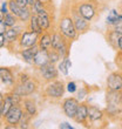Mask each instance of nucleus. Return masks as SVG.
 <instances>
[{
  "mask_svg": "<svg viewBox=\"0 0 122 129\" xmlns=\"http://www.w3.org/2000/svg\"><path fill=\"white\" fill-rule=\"evenodd\" d=\"M56 29L69 41H75L79 39V33L75 28L74 21L69 13V5H65L60 12V17L56 22Z\"/></svg>",
  "mask_w": 122,
  "mask_h": 129,
  "instance_id": "obj_1",
  "label": "nucleus"
},
{
  "mask_svg": "<svg viewBox=\"0 0 122 129\" xmlns=\"http://www.w3.org/2000/svg\"><path fill=\"white\" fill-rule=\"evenodd\" d=\"M40 92L41 98L45 101L56 103L64 99L65 93H66V83L60 79H56V80H53L51 82L44 83Z\"/></svg>",
  "mask_w": 122,
  "mask_h": 129,
  "instance_id": "obj_2",
  "label": "nucleus"
},
{
  "mask_svg": "<svg viewBox=\"0 0 122 129\" xmlns=\"http://www.w3.org/2000/svg\"><path fill=\"white\" fill-rule=\"evenodd\" d=\"M106 115L109 121H117L122 114V90L106 92Z\"/></svg>",
  "mask_w": 122,
  "mask_h": 129,
  "instance_id": "obj_3",
  "label": "nucleus"
},
{
  "mask_svg": "<svg viewBox=\"0 0 122 129\" xmlns=\"http://www.w3.org/2000/svg\"><path fill=\"white\" fill-rule=\"evenodd\" d=\"M74 4L79 13L90 22L100 13V0H78Z\"/></svg>",
  "mask_w": 122,
  "mask_h": 129,
  "instance_id": "obj_4",
  "label": "nucleus"
},
{
  "mask_svg": "<svg viewBox=\"0 0 122 129\" xmlns=\"http://www.w3.org/2000/svg\"><path fill=\"white\" fill-rule=\"evenodd\" d=\"M42 82L37 75H33V78L29 79L28 81L24 82V83H15L14 87L12 88L14 93L19 94L22 98L26 96H33L34 94H37L42 87Z\"/></svg>",
  "mask_w": 122,
  "mask_h": 129,
  "instance_id": "obj_5",
  "label": "nucleus"
},
{
  "mask_svg": "<svg viewBox=\"0 0 122 129\" xmlns=\"http://www.w3.org/2000/svg\"><path fill=\"white\" fill-rule=\"evenodd\" d=\"M108 117L106 115L105 109L99 106L88 103V124L89 128H103L108 123Z\"/></svg>",
  "mask_w": 122,
  "mask_h": 129,
  "instance_id": "obj_6",
  "label": "nucleus"
},
{
  "mask_svg": "<svg viewBox=\"0 0 122 129\" xmlns=\"http://www.w3.org/2000/svg\"><path fill=\"white\" fill-rule=\"evenodd\" d=\"M72 41H69L67 38H65L60 32L55 28L52 31V48L59 52L61 58L68 56L71 53Z\"/></svg>",
  "mask_w": 122,
  "mask_h": 129,
  "instance_id": "obj_7",
  "label": "nucleus"
},
{
  "mask_svg": "<svg viewBox=\"0 0 122 129\" xmlns=\"http://www.w3.org/2000/svg\"><path fill=\"white\" fill-rule=\"evenodd\" d=\"M24 115V109L21 105L13 106L7 115L4 117V128L5 129H17Z\"/></svg>",
  "mask_w": 122,
  "mask_h": 129,
  "instance_id": "obj_8",
  "label": "nucleus"
},
{
  "mask_svg": "<svg viewBox=\"0 0 122 129\" xmlns=\"http://www.w3.org/2000/svg\"><path fill=\"white\" fill-rule=\"evenodd\" d=\"M34 71H35V75L40 79L42 83H47V82H51L53 80H56V79H59V75H60L58 66L52 63V62L45 64L40 68H37Z\"/></svg>",
  "mask_w": 122,
  "mask_h": 129,
  "instance_id": "obj_9",
  "label": "nucleus"
},
{
  "mask_svg": "<svg viewBox=\"0 0 122 129\" xmlns=\"http://www.w3.org/2000/svg\"><path fill=\"white\" fill-rule=\"evenodd\" d=\"M69 13H71L72 18H73L75 28H76L79 35L86 34L89 29H90V21H88L87 19H85L81 14L79 13V11H78V8H76V6H75L74 3L69 4Z\"/></svg>",
  "mask_w": 122,
  "mask_h": 129,
  "instance_id": "obj_10",
  "label": "nucleus"
},
{
  "mask_svg": "<svg viewBox=\"0 0 122 129\" xmlns=\"http://www.w3.org/2000/svg\"><path fill=\"white\" fill-rule=\"evenodd\" d=\"M79 103H80V101L76 98H74V96L64 98L60 101V107L62 113H64V115L67 116L68 119L73 120L75 114H76V110H78Z\"/></svg>",
  "mask_w": 122,
  "mask_h": 129,
  "instance_id": "obj_11",
  "label": "nucleus"
},
{
  "mask_svg": "<svg viewBox=\"0 0 122 129\" xmlns=\"http://www.w3.org/2000/svg\"><path fill=\"white\" fill-rule=\"evenodd\" d=\"M0 80L1 85L6 87V90H11L17 82V74L14 73L12 67L0 66Z\"/></svg>",
  "mask_w": 122,
  "mask_h": 129,
  "instance_id": "obj_12",
  "label": "nucleus"
},
{
  "mask_svg": "<svg viewBox=\"0 0 122 129\" xmlns=\"http://www.w3.org/2000/svg\"><path fill=\"white\" fill-rule=\"evenodd\" d=\"M39 34L35 33V32H32L29 29H25L22 33L20 34L19 37V40H18V45L19 47L21 48H27V47H33V46H37L38 41H39Z\"/></svg>",
  "mask_w": 122,
  "mask_h": 129,
  "instance_id": "obj_13",
  "label": "nucleus"
},
{
  "mask_svg": "<svg viewBox=\"0 0 122 129\" xmlns=\"http://www.w3.org/2000/svg\"><path fill=\"white\" fill-rule=\"evenodd\" d=\"M76 124H81L85 128H89L88 124V102H80L78 107V110H76V114H75L74 119H73Z\"/></svg>",
  "mask_w": 122,
  "mask_h": 129,
  "instance_id": "obj_14",
  "label": "nucleus"
},
{
  "mask_svg": "<svg viewBox=\"0 0 122 129\" xmlns=\"http://www.w3.org/2000/svg\"><path fill=\"white\" fill-rule=\"evenodd\" d=\"M106 87L108 90H122V72H110L106 79Z\"/></svg>",
  "mask_w": 122,
  "mask_h": 129,
  "instance_id": "obj_15",
  "label": "nucleus"
},
{
  "mask_svg": "<svg viewBox=\"0 0 122 129\" xmlns=\"http://www.w3.org/2000/svg\"><path fill=\"white\" fill-rule=\"evenodd\" d=\"M21 106H22L24 112L29 114L33 119L37 117V115L39 114V106H38L37 100L33 96H26V98H24L22 99V102H21Z\"/></svg>",
  "mask_w": 122,
  "mask_h": 129,
  "instance_id": "obj_16",
  "label": "nucleus"
},
{
  "mask_svg": "<svg viewBox=\"0 0 122 129\" xmlns=\"http://www.w3.org/2000/svg\"><path fill=\"white\" fill-rule=\"evenodd\" d=\"M38 51H39V46L37 45V46H33V47L21 48L17 55L21 59V61H24L26 64L33 66L34 58H35V54H37Z\"/></svg>",
  "mask_w": 122,
  "mask_h": 129,
  "instance_id": "obj_17",
  "label": "nucleus"
},
{
  "mask_svg": "<svg viewBox=\"0 0 122 129\" xmlns=\"http://www.w3.org/2000/svg\"><path fill=\"white\" fill-rule=\"evenodd\" d=\"M120 22H122V13L120 12V10L119 8H110L106 17V26L113 27Z\"/></svg>",
  "mask_w": 122,
  "mask_h": 129,
  "instance_id": "obj_18",
  "label": "nucleus"
},
{
  "mask_svg": "<svg viewBox=\"0 0 122 129\" xmlns=\"http://www.w3.org/2000/svg\"><path fill=\"white\" fill-rule=\"evenodd\" d=\"M120 38H121V35H120L119 33H116L113 28H110V27L107 28V31H106V33H105V39H106V41H107V44L115 52H117Z\"/></svg>",
  "mask_w": 122,
  "mask_h": 129,
  "instance_id": "obj_19",
  "label": "nucleus"
},
{
  "mask_svg": "<svg viewBox=\"0 0 122 129\" xmlns=\"http://www.w3.org/2000/svg\"><path fill=\"white\" fill-rule=\"evenodd\" d=\"M49 63V56H48V51H45V49H40L35 54V58H34V62H33V68L37 69V68H40L45 64Z\"/></svg>",
  "mask_w": 122,
  "mask_h": 129,
  "instance_id": "obj_20",
  "label": "nucleus"
},
{
  "mask_svg": "<svg viewBox=\"0 0 122 129\" xmlns=\"http://www.w3.org/2000/svg\"><path fill=\"white\" fill-rule=\"evenodd\" d=\"M38 46L40 49H45L48 51L52 48V32L45 31L42 34H40L39 37V41H38Z\"/></svg>",
  "mask_w": 122,
  "mask_h": 129,
  "instance_id": "obj_21",
  "label": "nucleus"
},
{
  "mask_svg": "<svg viewBox=\"0 0 122 129\" xmlns=\"http://www.w3.org/2000/svg\"><path fill=\"white\" fill-rule=\"evenodd\" d=\"M26 27H27V29H29V31L38 33L39 35L44 33L42 28H41V27H40V25H39V20H38L37 14H32L30 19L28 20L27 24H26Z\"/></svg>",
  "mask_w": 122,
  "mask_h": 129,
  "instance_id": "obj_22",
  "label": "nucleus"
},
{
  "mask_svg": "<svg viewBox=\"0 0 122 129\" xmlns=\"http://www.w3.org/2000/svg\"><path fill=\"white\" fill-rule=\"evenodd\" d=\"M92 92V87L88 85H83L82 87H79L78 92H76V99L80 102H83L87 100V98L89 96Z\"/></svg>",
  "mask_w": 122,
  "mask_h": 129,
  "instance_id": "obj_23",
  "label": "nucleus"
},
{
  "mask_svg": "<svg viewBox=\"0 0 122 129\" xmlns=\"http://www.w3.org/2000/svg\"><path fill=\"white\" fill-rule=\"evenodd\" d=\"M13 106L14 105H13V102H12V100H11V98L8 96V94L5 92V99H4L3 105H1V116H3V119L7 115V113L10 112L11 108H12Z\"/></svg>",
  "mask_w": 122,
  "mask_h": 129,
  "instance_id": "obj_24",
  "label": "nucleus"
},
{
  "mask_svg": "<svg viewBox=\"0 0 122 129\" xmlns=\"http://www.w3.org/2000/svg\"><path fill=\"white\" fill-rule=\"evenodd\" d=\"M4 22H5V25H6L8 28H10V27H14V26L19 22V19H18V17L15 15V14L8 12L7 14H5V15H4Z\"/></svg>",
  "mask_w": 122,
  "mask_h": 129,
  "instance_id": "obj_25",
  "label": "nucleus"
},
{
  "mask_svg": "<svg viewBox=\"0 0 122 129\" xmlns=\"http://www.w3.org/2000/svg\"><path fill=\"white\" fill-rule=\"evenodd\" d=\"M32 121H33V117L29 115V114H27V113L24 112V115H22V119H21L20 123H19V126H18V128L20 129H28L30 128V124H32Z\"/></svg>",
  "mask_w": 122,
  "mask_h": 129,
  "instance_id": "obj_26",
  "label": "nucleus"
},
{
  "mask_svg": "<svg viewBox=\"0 0 122 129\" xmlns=\"http://www.w3.org/2000/svg\"><path fill=\"white\" fill-rule=\"evenodd\" d=\"M32 78H33V75L30 74V73H28L26 71H21L17 74V82L15 83H24V82L28 81Z\"/></svg>",
  "mask_w": 122,
  "mask_h": 129,
  "instance_id": "obj_27",
  "label": "nucleus"
},
{
  "mask_svg": "<svg viewBox=\"0 0 122 129\" xmlns=\"http://www.w3.org/2000/svg\"><path fill=\"white\" fill-rule=\"evenodd\" d=\"M48 56H49V62L54 64H58L59 62L61 61V55L59 54V52H56L55 49L51 48V49H48Z\"/></svg>",
  "mask_w": 122,
  "mask_h": 129,
  "instance_id": "obj_28",
  "label": "nucleus"
},
{
  "mask_svg": "<svg viewBox=\"0 0 122 129\" xmlns=\"http://www.w3.org/2000/svg\"><path fill=\"white\" fill-rule=\"evenodd\" d=\"M46 8V4L42 3L41 0H35V3L33 4V6L30 7V10H32V13L33 14H38L42 12V11Z\"/></svg>",
  "mask_w": 122,
  "mask_h": 129,
  "instance_id": "obj_29",
  "label": "nucleus"
},
{
  "mask_svg": "<svg viewBox=\"0 0 122 129\" xmlns=\"http://www.w3.org/2000/svg\"><path fill=\"white\" fill-rule=\"evenodd\" d=\"M79 89V85L78 82L74 80H69L66 82V92H68L69 94H76Z\"/></svg>",
  "mask_w": 122,
  "mask_h": 129,
  "instance_id": "obj_30",
  "label": "nucleus"
},
{
  "mask_svg": "<svg viewBox=\"0 0 122 129\" xmlns=\"http://www.w3.org/2000/svg\"><path fill=\"white\" fill-rule=\"evenodd\" d=\"M58 69H59V73L61 75H64V76H68L69 75V68L67 67V64H66V61H65V59H61V61L59 62L58 64Z\"/></svg>",
  "mask_w": 122,
  "mask_h": 129,
  "instance_id": "obj_31",
  "label": "nucleus"
},
{
  "mask_svg": "<svg viewBox=\"0 0 122 129\" xmlns=\"http://www.w3.org/2000/svg\"><path fill=\"white\" fill-rule=\"evenodd\" d=\"M0 8H1V12L4 14H7L10 12V7H8V0H4L1 5H0Z\"/></svg>",
  "mask_w": 122,
  "mask_h": 129,
  "instance_id": "obj_32",
  "label": "nucleus"
},
{
  "mask_svg": "<svg viewBox=\"0 0 122 129\" xmlns=\"http://www.w3.org/2000/svg\"><path fill=\"white\" fill-rule=\"evenodd\" d=\"M59 129H74V126H72L71 122H60L59 124Z\"/></svg>",
  "mask_w": 122,
  "mask_h": 129,
  "instance_id": "obj_33",
  "label": "nucleus"
},
{
  "mask_svg": "<svg viewBox=\"0 0 122 129\" xmlns=\"http://www.w3.org/2000/svg\"><path fill=\"white\" fill-rule=\"evenodd\" d=\"M6 48V39H5V34H0V49Z\"/></svg>",
  "mask_w": 122,
  "mask_h": 129,
  "instance_id": "obj_34",
  "label": "nucleus"
},
{
  "mask_svg": "<svg viewBox=\"0 0 122 129\" xmlns=\"http://www.w3.org/2000/svg\"><path fill=\"white\" fill-rule=\"evenodd\" d=\"M110 28H113L116 33H119L120 35H122V22H120V24L115 25V26H113V27H110Z\"/></svg>",
  "mask_w": 122,
  "mask_h": 129,
  "instance_id": "obj_35",
  "label": "nucleus"
},
{
  "mask_svg": "<svg viewBox=\"0 0 122 129\" xmlns=\"http://www.w3.org/2000/svg\"><path fill=\"white\" fill-rule=\"evenodd\" d=\"M7 26L5 25V22H4V20L3 21H0V34H5L6 33V31H7Z\"/></svg>",
  "mask_w": 122,
  "mask_h": 129,
  "instance_id": "obj_36",
  "label": "nucleus"
},
{
  "mask_svg": "<svg viewBox=\"0 0 122 129\" xmlns=\"http://www.w3.org/2000/svg\"><path fill=\"white\" fill-rule=\"evenodd\" d=\"M122 61V52H116V56H115V63L117 64L119 62Z\"/></svg>",
  "mask_w": 122,
  "mask_h": 129,
  "instance_id": "obj_37",
  "label": "nucleus"
},
{
  "mask_svg": "<svg viewBox=\"0 0 122 129\" xmlns=\"http://www.w3.org/2000/svg\"><path fill=\"white\" fill-rule=\"evenodd\" d=\"M20 6H22V7H25V6H28V4H27V0H15Z\"/></svg>",
  "mask_w": 122,
  "mask_h": 129,
  "instance_id": "obj_38",
  "label": "nucleus"
},
{
  "mask_svg": "<svg viewBox=\"0 0 122 129\" xmlns=\"http://www.w3.org/2000/svg\"><path fill=\"white\" fill-rule=\"evenodd\" d=\"M4 99H5V93L0 92V107H1V105H3V102H4Z\"/></svg>",
  "mask_w": 122,
  "mask_h": 129,
  "instance_id": "obj_39",
  "label": "nucleus"
},
{
  "mask_svg": "<svg viewBox=\"0 0 122 129\" xmlns=\"http://www.w3.org/2000/svg\"><path fill=\"white\" fill-rule=\"evenodd\" d=\"M117 52H122V35L119 40V47H117Z\"/></svg>",
  "mask_w": 122,
  "mask_h": 129,
  "instance_id": "obj_40",
  "label": "nucleus"
},
{
  "mask_svg": "<svg viewBox=\"0 0 122 129\" xmlns=\"http://www.w3.org/2000/svg\"><path fill=\"white\" fill-rule=\"evenodd\" d=\"M34 3H35V0H27V4H28V6H29V7L33 6Z\"/></svg>",
  "mask_w": 122,
  "mask_h": 129,
  "instance_id": "obj_41",
  "label": "nucleus"
},
{
  "mask_svg": "<svg viewBox=\"0 0 122 129\" xmlns=\"http://www.w3.org/2000/svg\"><path fill=\"white\" fill-rule=\"evenodd\" d=\"M4 15H5V14H4L3 12H1V8H0V21H3V20H4Z\"/></svg>",
  "mask_w": 122,
  "mask_h": 129,
  "instance_id": "obj_42",
  "label": "nucleus"
},
{
  "mask_svg": "<svg viewBox=\"0 0 122 129\" xmlns=\"http://www.w3.org/2000/svg\"><path fill=\"white\" fill-rule=\"evenodd\" d=\"M42 3H45V4H51V3H53V0H41Z\"/></svg>",
  "mask_w": 122,
  "mask_h": 129,
  "instance_id": "obj_43",
  "label": "nucleus"
},
{
  "mask_svg": "<svg viewBox=\"0 0 122 129\" xmlns=\"http://www.w3.org/2000/svg\"><path fill=\"white\" fill-rule=\"evenodd\" d=\"M116 66H117V68H119V69H122V61L119 62V63L116 64Z\"/></svg>",
  "mask_w": 122,
  "mask_h": 129,
  "instance_id": "obj_44",
  "label": "nucleus"
},
{
  "mask_svg": "<svg viewBox=\"0 0 122 129\" xmlns=\"http://www.w3.org/2000/svg\"><path fill=\"white\" fill-rule=\"evenodd\" d=\"M117 121L120 122V124H121V127H122V114L120 115V117H119V120H117Z\"/></svg>",
  "mask_w": 122,
  "mask_h": 129,
  "instance_id": "obj_45",
  "label": "nucleus"
},
{
  "mask_svg": "<svg viewBox=\"0 0 122 129\" xmlns=\"http://www.w3.org/2000/svg\"><path fill=\"white\" fill-rule=\"evenodd\" d=\"M3 127H4V120L0 119V128H3Z\"/></svg>",
  "mask_w": 122,
  "mask_h": 129,
  "instance_id": "obj_46",
  "label": "nucleus"
},
{
  "mask_svg": "<svg viewBox=\"0 0 122 129\" xmlns=\"http://www.w3.org/2000/svg\"><path fill=\"white\" fill-rule=\"evenodd\" d=\"M119 10H120V12H121V13H122V3L120 4V6H119Z\"/></svg>",
  "mask_w": 122,
  "mask_h": 129,
  "instance_id": "obj_47",
  "label": "nucleus"
},
{
  "mask_svg": "<svg viewBox=\"0 0 122 129\" xmlns=\"http://www.w3.org/2000/svg\"><path fill=\"white\" fill-rule=\"evenodd\" d=\"M0 119H3V116H1V107H0Z\"/></svg>",
  "mask_w": 122,
  "mask_h": 129,
  "instance_id": "obj_48",
  "label": "nucleus"
},
{
  "mask_svg": "<svg viewBox=\"0 0 122 129\" xmlns=\"http://www.w3.org/2000/svg\"><path fill=\"white\" fill-rule=\"evenodd\" d=\"M102 1H112V0H102Z\"/></svg>",
  "mask_w": 122,
  "mask_h": 129,
  "instance_id": "obj_49",
  "label": "nucleus"
},
{
  "mask_svg": "<svg viewBox=\"0 0 122 129\" xmlns=\"http://www.w3.org/2000/svg\"><path fill=\"white\" fill-rule=\"evenodd\" d=\"M0 85H1V80H0Z\"/></svg>",
  "mask_w": 122,
  "mask_h": 129,
  "instance_id": "obj_50",
  "label": "nucleus"
},
{
  "mask_svg": "<svg viewBox=\"0 0 122 129\" xmlns=\"http://www.w3.org/2000/svg\"><path fill=\"white\" fill-rule=\"evenodd\" d=\"M120 71H121V72H122V69H120Z\"/></svg>",
  "mask_w": 122,
  "mask_h": 129,
  "instance_id": "obj_51",
  "label": "nucleus"
}]
</instances>
